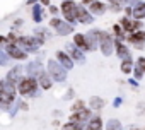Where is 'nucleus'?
<instances>
[{
	"instance_id": "2",
	"label": "nucleus",
	"mask_w": 145,
	"mask_h": 130,
	"mask_svg": "<svg viewBox=\"0 0 145 130\" xmlns=\"http://www.w3.org/2000/svg\"><path fill=\"white\" fill-rule=\"evenodd\" d=\"M38 86H39V82H38V79L36 77H22L21 81H19V84H17V91H19V94L21 96H38Z\"/></svg>"
},
{
	"instance_id": "7",
	"label": "nucleus",
	"mask_w": 145,
	"mask_h": 130,
	"mask_svg": "<svg viewBox=\"0 0 145 130\" xmlns=\"http://www.w3.org/2000/svg\"><path fill=\"white\" fill-rule=\"evenodd\" d=\"M17 46H21V48H22L24 51H27V53H38V50H39V45H38V41H36L34 36H31V38H27V36H19Z\"/></svg>"
},
{
	"instance_id": "37",
	"label": "nucleus",
	"mask_w": 145,
	"mask_h": 130,
	"mask_svg": "<svg viewBox=\"0 0 145 130\" xmlns=\"http://www.w3.org/2000/svg\"><path fill=\"white\" fill-rule=\"evenodd\" d=\"M24 26V21L22 19H16L14 21V29H19V28H22Z\"/></svg>"
},
{
	"instance_id": "27",
	"label": "nucleus",
	"mask_w": 145,
	"mask_h": 130,
	"mask_svg": "<svg viewBox=\"0 0 145 130\" xmlns=\"http://www.w3.org/2000/svg\"><path fill=\"white\" fill-rule=\"evenodd\" d=\"M120 69H121V72H123V74H126V76H128V74H131V72H133V69H135V67H133V60H131V58H128V60H121Z\"/></svg>"
},
{
	"instance_id": "34",
	"label": "nucleus",
	"mask_w": 145,
	"mask_h": 130,
	"mask_svg": "<svg viewBox=\"0 0 145 130\" xmlns=\"http://www.w3.org/2000/svg\"><path fill=\"white\" fill-rule=\"evenodd\" d=\"M48 9H50V14H51L53 17H56V14H58V12H61V9H60V7H56V5H50Z\"/></svg>"
},
{
	"instance_id": "30",
	"label": "nucleus",
	"mask_w": 145,
	"mask_h": 130,
	"mask_svg": "<svg viewBox=\"0 0 145 130\" xmlns=\"http://www.w3.org/2000/svg\"><path fill=\"white\" fill-rule=\"evenodd\" d=\"M131 21H133V19H130V17H126V16H125V17H121L118 22H120V24H121V28L128 33V31H130V26H131Z\"/></svg>"
},
{
	"instance_id": "6",
	"label": "nucleus",
	"mask_w": 145,
	"mask_h": 130,
	"mask_svg": "<svg viewBox=\"0 0 145 130\" xmlns=\"http://www.w3.org/2000/svg\"><path fill=\"white\" fill-rule=\"evenodd\" d=\"M50 28L55 29V33L58 36H68L74 33V24H70V22H65L58 17H51L50 19Z\"/></svg>"
},
{
	"instance_id": "26",
	"label": "nucleus",
	"mask_w": 145,
	"mask_h": 130,
	"mask_svg": "<svg viewBox=\"0 0 145 130\" xmlns=\"http://www.w3.org/2000/svg\"><path fill=\"white\" fill-rule=\"evenodd\" d=\"M125 33H126V31L121 28V24H120V22L113 26V36H114V39H120V41L126 39V34H125Z\"/></svg>"
},
{
	"instance_id": "17",
	"label": "nucleus",
	"mask_w": 145,
	"mask_h": 130,
	"mask_svg": "<svg viewBox=\"0 0 145 130\" xmlns=\"http://www.w3.org/2000/svg\"><path fill=\"white\" fill-rule=\"evenodd\" d=\"M41 70H43V67H41V63H39L38 60H36V62H29V63L26 65V76H27V77H38Z\"/></svg>"
},
{
	"instance_id": "38",
	"label": "nucleus",
	"mask_w": 145,
	"mask_h": 130,
	"mask_svg": "<svg viewBox=\"0 0 145 130\" xmlns=\"http://www.w3.org/2000/svg\"><path fill=\"white\" fill-rule=\"evenodd\" d=\"M17 106H19V108H21V110H27V108H29V106H27V103H26V101H19V103H17Z\"/></svg>"
},
{
	"instance_id": "11",
	"label": "nucleus",
	"mask_w": 145,
	"mask_h": 130,
	"mask_svg": "<svg viewBox=\"0 0 145 130\" xmlns=\"http://www.w3.org/2000/svg\"><path fill=\"white\" fill-rule=\"evenodd\" d=\"M77 22H80V24H92L94 22V16L91 14L89 9L84 7V4H79V9H77Z\"/></svg>"
},
{
	"instance_id": "3",
	"label": "nucleus",
	"mask_w": 145,
	"mask_h": 130,
	"mask_svg": "<svg viewBox=\"0 0 145 130\" xmlns=\"http://www.w3.org/2000/svg\"><path fill=\"white\" fill-rule=\"evenodd\" d=\"M46 70L50 72V76L53 77L55 82H65L67 81V69L56 58H50L46 62Z\"/></svg>"
},
{
	"instance_id": "32",
	"label": "nucleus",
	"mask_w": 145,
	"mask_h": 130,
	"mask_svg": "<svg viewBox=\"0 0 145 130\" xmlns=\"http://www.w3.org/2000/svg\"><path fill=\"white\" fill-rule=\"evenodd\" d=\"M143 74H145V72L138 67V65H135V69H133V76H135V79H142V77H143Z\"/></svg>"
},
{
	"instance_id": "21",
	"label": "nucleus",
	"mask_w": 145,
	"mask_h": 130,
	"mask_svg": "<svg viewBox=\"0 0 145 130\" xmlns=\"http://www.w3.org/2000/svg\"><path fill=\"white\" fill-rule=\"evenodd\" d=\"M31 16H33V21H34L36 24H39V22H43V19H44V12H43V5H41V4H36V5H33V11H31Z\"/></svg>"
},
{
	"instance_id": "43",
	"label": "nucleus",
	"mask_w": 145,
	"mask_h": 130,
	"mask_svg": "<svg viewBox=\"0 0 145 130\" xmlns=\"http://www.w3.org/2000/svg\"><path fill=\"white\" fill-rule=\"evenodd\" d=\"M92 2H94V0H82V4H89V5H91Z\"/></svg>"
},
{
	"instance_id": "23",
	"label": "nucleus",
	"mask_w": 145,
	"mask_h": 130,
	"mask_svg": "<svg viewBox=\"0 0 145 130\" xmlns=\"http://www.w3.org/2000/svg\"><path fill=\"white\" fill-rule=\"evenodd\" d=\"M108 4H109V11L114 12V14H118V12L123 11V5L126 7L128 0H108Z\"/></svg>"
},
{
	"instance_id": "39",
	"label": "nucleus",
	"mask_w": 145,
	"mask_h": 130,
	"mask_svg": "<svg viewBox=\"0 0 145 130\" xmlns=\"http://www.w3.org/2000/svg\"><path fill=\"white\" fill-rule=\"evenodd\" d=\"M121 103H123V99H121V98H116V99L113 101V106H114V108H118V106H120Z\"/></svg>"
},
{
	"instance_id": "31",
	"label": "nucleus",
	"mask_w": 145,
	"mask_h": 130,
	"mask_svg": "<svg viewBox=\"0 0 145 130\" xmlns=\"http://www.w3.org/2000/svg\"><path fill=\"white\" fill-rule=\"evenodd\" d=\"M9 53L5 51V50H2V51H0V65H4V67H5V65H7V62H9Z\"/></svg>"
},
{
	"instance_id": "5",
	"label": "nucleus",
	"mask_w": 145,
	"mask_h": 130,
	"mask_svg": "<svg viewBox=\"0 0 145 130\" xmlns=\"http://www.w3.org/2000/svg\"><path fill=\"white\" fill-rule=\"evenodd\" d=\"M99 48L103 51L104 56H111L114 53V36L109 34L108 31H101L99 33Z\"/></svg>"
},
{
	"instance_id": "28",
	"label": "nucleus",
	"mask_w": 145,
	"mask_h": 130,
	"mask_svg": "<svg viewBox=\"0 0 145 130\" xmlns=\"http://www.w3.org/2000/svg\"><path fill=\"white\" fill-rule=\"evenodd\" d=\"M106 130H123V127H121L120 120L111 118V120H108V123H106Z\"/></svg>"
},
{
	"instance_id": "20",
	"label": "nucleus",
	"mask_w": 145,
	"mask_h": 130,
	"mask_svg": "<svg viewBox=\"0 0 145 130\" xmlns=\"http://www.w3.org/2000/svg\"><path fill=\"white\" fill-rule=\"evenodd\" d=\"M133 19H138V21L145 19V4L140 2V0L133 4Z\"/></svg>"
},
{
	"instance_id": "45",
	"label": "nucleus",
	"mask_w": 145,
	"mask_h": 130,
	"mask_svg": "<svg viewBox=\"0 0 145 130\" xmlns=\"http://www.w3.org/2000/svg\"><path fill=\"white\" fill-rule=\"evenodd\" d=\"M130 2H133V4H135V2H138V0H130Z\"/></svg>"
},
{
	"instance_id": "18",
	"label": "nucleus",
	"mask_w": 145,
	"mask_h": 130,
	"mask_svg": "<svg viewBox=\"0 0 145 130\" xmlns=\"http://www.w3.org/2000/svg\"><path fill=\"white\" fill-rule=\"evenodd\" d=\"M108 9H109V7H108L104 2H99V0H94V2L89 5V11H91L92 16H103Z\"/></svg>"
},
{
	"instance_id": "22",
	"label": "nucleus",
	"mask_w": 145,
	"mask_h": 130,
	"mask_svg": "<svg viewBox=\"0 0 145 130\" xmlns=\"http://www.w3.org/2000/svg\"><path fill=\"white\" fill-rule=\"evenodd\" d=\"M74 43H75L82 51H89V45H87V38H86V34H82V33H75V34H74Z\"/></svg>"
},
{
	"instance_id": "15",
	"label": "nucleus",
	"mask_w": 145,
	"mask_h": 130,
	"mask_svg": "<svg viewBox=\"0 0 145 130\" xmlns=\"http://www.w3.org/2000/svg\"><path fill=\"white\" fill-rule=\"evenodd\" d=\"M91 118H92V113H91L89 108H86V110H82V111L72 113L70 118H68V121H80V123H86V121H89Z\"/></svg>"
},
{
	"instance_id": "16",
	"label": "nucleus",
	"mask_w": 145,
	"mask_h": 130,
	"mask_svg": "<svg viewBox=\"0 0 145 130\" xmlns=\"http://www.w3.org/2000/svg\"><path fill=\"white\" fill-rule=\"evenodd\" d=\"M114 51H116V55H118V58L120 60H128V58H131V53H130V50L123 45V41H120V39H116L114 41Z\"/></svg>"
},
{
	"instance_id": "9",
	"label": "nucleus",
	"mask_w": 145,
	"mask_h": 130,
	"mask_svg": "<svg viewBox=\"0 0 145 130\" xmlns=\"http://www.w3.org/2000/svg\"><path fill=\"white\" fill-rule=\"evenodd\" d=\"M65 50L67 53L74 58V62H79V63H86V55L82 53V50L75 45V43H67L65 45Z\"/></svg>"
},
{
	"instance_id": "10",
	"label": "nucleus",
	"mask_w": 145,
	"mask_h": 130,
	"mask_svg": "<svg viewBox=\"0 0 145 130\" xmlns=\"http://www.w3.org/2000/svg\"><path fill=\"white\" fill-rule=\"evenodd\" d=\"M126 41H128L130 45H133L137 50H142L143 45H145V31L140 29V31H137V33H130V34L126 36Z\"/></svg>"
},
{
	"instance_id": "4",
	"label": "nucleus",
	"mask_w": 145,
	"mask_h": 130,
	"mask_svg": "<svg viewBox=\"0 0 145 130\" xmlns=\"http://www.w3.org/2000/svg\"><path fill=\"white\" fill-rule=\"evenodd\" d=\"M60 9H61V14H63V17H65L67 22H70V24H75L77 22V9H79V4H75L74 0H63L61 5H60Z\"/></svg>"
},
{
	"instance_id": "25",
	"label": "nucleus",
	"mask_w": 145,
	"mask_h": 130,
	"mask_svg": "<svg viewBox=\"0 0 145 130\" xmlns=\"http://www.w3.org/2000/svg\"><path fill=\"white\" fill-rule=\"evenodd\" d=\"M104 104H106V101H104L103 98H99V96H92V98L89 99V106H91V110H103Z\"/></svg>"
},
{
	"instance_id": "13",
	"label": "nucleus",
	"mask_w": 145,
	"mask_h": 130,
	"mask_svg": "<svg viewBox=\"0 0 145 130\" xmlns=\"http://www.w3.org/2000/svg\"><path fill=\"white\" fill-rule=\"evenodd\" d=\"M99 33L97 29H89L86 33V38H87V45H89V51H96V48L99 46Z\"/></svg>"
},
{
	"instance_id": "14",
	"label": "nucleus",
	"mask_w": 145,
	"mask_h": 130,
	"mask_svg": "<svg viewBox=\"0 0 145 130\" xmlns=\"http://www.w3.org/2000/svg\"><path fill=\"white\" fill-rule=\"evenodd\" d=\"M36 79H38V82H39L41 89H44V91L51 89V86H53V77L50 76V72H48V70H44V69H43Z\"/></svg>"
},
{
	"instance_id": "8",
	"label": "nucleus",
	"mask_w": 145,
	"mask_h": 130,
	"mask_svg": "<svg viewBox=\"0 0 145 130\" xmlns=\"http://www.w3.org/2000/svg\"><path fill=\"white\" fill-rule=\"evenodd\" d=\"M4 50L9 53V56L12 60H26L27 58V51H24L21 46H17L16 43H9L4 46Z\"/></svg>"
},
{
	"instance_id": "1",
	"label": "nucleus",
	"mask_w": 145,
	"mask_h": 130,
	"mask_svg": "<svg viewBox=\"0 0 145 130\" xmlns=\"http://www.w3.org/2000/svg\"><path fill=\"white\" fill-rule=\"evenodd\" d=\"M17 87L12 82H7L5 79L0 82V103H2V110H9L10 104L16 103V94H17Z\"/></svg>"
},
{
	"instance_id": "19",
	"label": "nucleus",
	"mask_w": 145,
	"mask_h": 130,
	"mask_svg": "<svg viewBox=\"0 0 145 130\" xmlns=\"http://www.w3.org/2000/svg\"><path fill=\"white\" fill-rule=\"evenodd\" d=\"M21 72H22V67H21V65H16V67L7 74V77H5V81L7 82H12V84H16V82H19L22 77H19L21 76Z\"/></svg>"
},
{
	"instance_id": "29",
	"label": "nucleus",
	"mask_w": 145,
	"mask_h": 130,
	"mask_svg": "<svg viewBox=\"0 0 145 130\" xmlns=\"http://www.w3.org/2000/svg\"><path fill=\"white\" fill-rule=\"evenodd\" d=\"M82 110H86V101H84V99H77L74 104H72V113L82 111Z\"/></svg>"
},
{
	"instance_id": "44",
	"label": "nucleus",
	"mask_w": 145,
	"mask_h": 130,
	"mask_svg": "<svg viewBox=\"0 0 145 130\" xmlns=\"http://www.w3.org/2000/svg\"><path fill=\"white\" fill-rule=\"evenodd\" d=\"M130 130H140V128H137V127H130Z\"/></svg>"
},
{
	"instance_id": "12",
	"label": "nucleus",
	"mask_w": 145,
	"mask_h": 130,
	"mask_svg": "<svg viewBox=\"0 0 145 130\" xmlns=\"http://www.w3.org/2000/svg\"><path fill=\"white\" fill-rule=\"evenodd\" d=\"M55 58L63 65V67L67 69V70H72L74 69V58H72L67 51H61V50H58L56 51V55H55Z\"/></svg>"
},
{
	"instance_id": "24",
	"label": "nucleus",
	"mask_w": 145,
	"mask_h": 130,
	"mask_svg": "<svg viewBox=\"0 0 145 130\" xmlns=\"http://www.w3.org/2000/svg\"><path fill=\"white\" fill-rule=\"evenodd\" d=\"M87 130H103V118L101 116H92L87 121Z\"/></svg>"
},
{
	"instance_id": "42",
	"label": "nucleus",
	"mask_w": 145,
	"mask_h": 130,
	"mask_svg": "<svg viewBox=\"0 0 145 130\" xmlns=\"http://www.w3.org/2000/svg\"><path fill=\"white\" fill-rule=\"evenodd\" d=\"M38 0H27V5H36Z\"/></svg>"
},
{
	"instance_id": "41",
	"label": "nucleus",
	"mask_w": 145,
	"mask_h": 130,
	"mask_svg": "<svg viewBox=\"0 0 145 130\" xmlns=\"http://www.w3.org/2000/svg\"><path fill=\"white\" fill-rule=\"evenodd\" d=\"M39 2H41V5H46V7H50V5H51L50 0H39Z\"/></svg>"
},
{
	"instance_id": "33",
	"label": "nucleus",
	"mask_w": 145,
	"mask_h": 130,
	"mask_svg": "<svg viewBox=\"0 0 145 130\" xmlns=\"http://www.w3.org/2000/svg\"><path fill=\"white\" fill-rule=\"evenodd\" d=\"M61 130H77V125H75L74 121H68V123H65V125L61 127Z\"/></svg>"
},
{
	"instance_id": "40",
	"label": "nucleus",
	"mask_w": 145,
	"mask_h": 130,
	"mask_svg": "<svg viewBox=\"0 0 145 130\" xmlns=\"http://www.w3.org/2000/svg\"><path fill=\"white\" fill-rule=\"evenodd\" d=\"M138 111L140 113H145V103H138Z\"/></svg>"
},
{
	"instance_id": "35",
	"label": "nucleus",
	"mask_w": 145,
	"mask_h": 130,
	"mask_svg": "<svg viewBox=\"0 0 145 130\" xmlns=\"http://www.w3.org/2000/svg\"><path fill=\"white\" fill-rule=\"evenodd\" d=\"M137 65L145 72V56H138V58H137Z\"/></svg>"
},
{
	"instance_id": "36",
	"label": "nucleus",
	"mask_w": 145,
	"mask_h": 130,
	"mask_svg": "<svg viewBox=\"0 0 145 130\" xmlns=\"http://www.w3.org/2000/svg\"><path fill=\"white\" fill-rule=\"evenodd\" d=\"M125 16H126V17H131V16H133V7L126 5V7H125Z\"/></svg>"
}]
</instances>
